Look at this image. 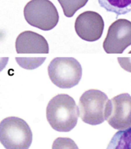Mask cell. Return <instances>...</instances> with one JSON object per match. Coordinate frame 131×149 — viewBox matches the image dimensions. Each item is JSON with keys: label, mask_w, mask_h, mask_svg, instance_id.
I'll return each instance as SVG.
<instances>
[{"label": "cell", "mask_w": 131, "mask_h": 149, "mask_svg": "<svg viewBox=\"0 0 131 149\" xmlns=\"http://www.w3.org/2000/svg\"><path fill=\"white\" fill-rule=\"evenodd\" d=\"M110 100L100 90H87L79 100V114L81 120L91 125L102 124L106 120V111Z\"/></svg>", "instance_id": "277c9868"}, {"label": "cell", "mask_w": 131, "mask_h": 149, "mask_svg": "<svg viewBox=\"0 0 131 149\" xmlns=\"http://www.w3.org/2000/svg\"><path fill=\"white\" fill-rule=\"evenodd\" d=\"M51 149H79V148L71 139L60 137L54 141Z\"/></svg>", "instance_id": "5bb4252c"}, {"label": "cell", "mask_w": 131, "mask_h": 149, "mask_svg": "<svg viewBox=\"0 0 131 149\" xmlns=\"http://www.w3.org/2000/svg\"><path fill=\"white\" fill-rule=\"evenodd\" d=\"M131 45V22L117 19L109 27L103 47L107 54H122Z\"/></svg>", "instance_id": "52a82bcc"}, {"label": "cell", "mask_w": 131, "mask_h": 149, "mask_svg": "<svg viewBox=\"0 0 131 149\" xmlns=\"http://www.w3.org/2000/svg\"><path fill=\"white\" fill-rule=\"evenodd\" d=\"M119 64L126 71L131 73V57H118Z\"/></svg>", "instance_id": "9a60e30c"}, {"label": "cell", "mask_w": 131, "mask_h": 149, "mask_svg": "<svg viewBox=\"0 0 131 149\" xmlns=\"http://www.w3.org/2000/svg\"><path fill=\"white\" fill-rule=\"evenodd\" d=\"M15 49L18 54H48L49 46L42 35L34 31H25L18 35Z\"/></svg>", "instance_id": "9c48e42d"}, {"label": "cell", "mask_w": 131, "mask_h": 149, "mask_svg": "<svg viewBox=\"0 0 131 149\" xmlns=\"http://www.w3.org/2000/svg\"><path fill=\"white\" fill-rule=\"evenodd\" d=\"M79 116V108L74 99L68 94L54 96L47 105V120L51 128L57 132H71L77 125Z\"/></svg>", "instance_id": "6da1fadb"}, {"label": "cell", "mask_w": 131, "mask_h": 149, "mask_svg": "<svg viewBox=\"0 0 131 149\" xmlns=\"http://www.w3.org/2000/svg\"><path fill=\"white\" fill-rule=\"evenodd\" d=\"M48 73L51 81L57 87L70 89L77 86L82 77V68L73 57H56L50 62Z\"/></svg>", "instance_id": "3957f363"}, {"label": "cell", "mask_w": 131, "mask_h": 149, "mask_svg": "<svg viewBox=\"0 0 131 149\" xmlns=\"http://www.w3.org/2000/svg\"><path fill=\"white\" fill-rule=\"evenodd\" d=\"M0 140L6 149H29L32 143V132L22 118L7 117L0 124Z\"/></svg>", "instance_id": "7a4b0ae2"}, {"label": "cell", "mask_w": 131, "mask_h": 149, "mask_svg": "<svg viewBox=\"0 0 131 149\" xmlns=\"http://www.w3.org/2000/svg\"><path fill=\"white\" fill-rule=\"evenodd\" d=\"M106 121L112 128L117 130L131 128V96L129 93L119 94L110 100Z\"/></svg>", "instance_id": "8992f818"}, {"label": "cell", "mask_w": 131, "mask_h": 149, "mask_svg": "<svg viewBox=\"0 0 131 149\" xmlns=\"http://www.w3.org/2000/svg\"><path fill=\"white\" fill-rule=\"evenodd\" d=\"M74 29L77 35L84 41H96L102 36L104 22L99 13L87 11L76 19Z\"/></svg>", "instance_id": "ba28073f"}, {"label": "cell", "mask_w": 131, "mask_h": 149, "mask_svg": "<svg viewBox=\"0 0 131 149\" xmlns=\"http://www.w3.org/2000/svg\"><path fill=\"white\" fill-rule=\"evenodd\" d=\"M106 149H131V128L116 132Z\"/></svg>", "instance_id": "8fae6325"}, {"label": "cell", "mask_w": 131, "mask_h": 149, "mask_svg": "<svg viewBox=\"0 0 131 149\" xmlns=\"http://www.w3.org/2000/svg\"><path fill=\"white\" fill-rule=\"evenodd\" d=\"M130 54H131V51H130Z\"/></svg>", "instance_id": "2e32d148"}, {"label": "cell", "mask_w": 131, "mask_h": 149, "mask_svg": "<svg viewBox=\"0 0 131 149\" xmlns=\"http://www.w3.org/2000/svg\"><path fill=\"white\" fill-rule=\"evenodd\" d=\"M100 7L117 16L131 12V0H97Z\"/></svg>", "instance_id": "30bf717a"}, {"label": "cell", "mask_w": 131, "mask_h": 149, "mask_svg": "<svg viewBox=\"0 0 131 149\" xmlns=\"http://www.w3.org/2000/svg\"><path fill=\"white\" fill-rule=\"evenodd\" d=\"M45 57L41 58V57H37V58H21V57H17L15 58L17 63L22 68L28 70H32L39 68L41 63L45 61Z\"/></svg>", "instance_id": "4fadbf2b"}, {"label": "cell", "mask_w": 131, "mask_h": 149, "mask_svg": "<svg viewBox=\"0 0 131 149\" xmlns=\"http://www.w3.org/2000/svg\"><path fill=\"white\" fill-rule=\"evenodd\" d=\"M26 22L42 31H50L58 23L59 15L50 0H31L24 8Z\"/></svg>", "instance_id": "5b68a950"}, {"label": "cell", "mask_w": 131, "mask_h": 149, "mask_svg": "<svg viewBox=\"0 0 131 149\" xmlns=\"http://www.w3.org/2000/svg\"><path fill=\"white\" fill-rule=\"evenodd\" d=\"M66 17L71 18L80 8L88 3V0H57Z\"/></svg>", "instance_id": "7c38bea8"}]
</instances>
